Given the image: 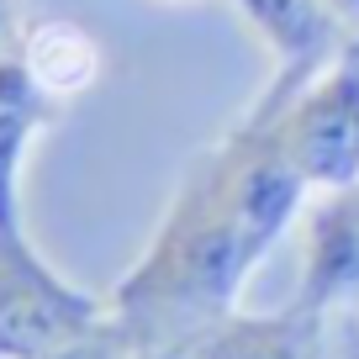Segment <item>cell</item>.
Returning a JSON list of instances; mask_svg holds the SVG:
<instances>
[{"label":"cell","instance_id":"obj_1","mask_svg":"<svg viewBox=\"0 0 359 359\" xmlns=\"http://www.w3.org/2000/svg\"><path fill=\"white\" fill-rule=\"evenodd\" d=\"M259 269L222 201L212 158L196 154L175 201L164 206L137 264L111 285V327L127 348L201 344L222 317L243 306V285Z\"/></svg>","mask_w":359,"mask_h":359},{"label":"cell","instance_id":"obj_2","mask_svg":"<svg viewBox=\"0 0 359 359\" xmlns=\"http://www.w3.org/2000/svg\"><path fill=\"white\" fill-rule=\"evenodd\" d=\"M106 327V296L69 280L32 243L27 222H0V359H53Z\"/></svg>","mask_w":359,"mask_h":359},{"label":"cell","instance_id":"obj_3","mask_svg":"<svg viewBox=\"0 0 359 359\" xmlns=\"http://www.w3.org/2000/svg\"><path fill=\"white\" fill-rule=\"evenodd\" d=\"M206 158H212V175L222 185V201L233 212L238 233H243L248 254L264 259L269 248L302 222L306 201H312V185L296 175V164L275 143V133L264 122H248V116H238L206 148Z\"/></svg>","mask_w":359,"mask_h":359},{"label":"cell","instance_id":"obj_4","mask_svg":"<svg viewBox=\"0 0 359 359\" xmlns=\"http://www.w3.org/2000/svg\"><path fill=\"white\" fill-rule=\"evenodd\" d=\"M264 127L285 148L296 175L312 185V196L354 185L359 180V37Z\"/></svg>","mask_w":359,"mask_h":359},{"label":"cell","instance_id":"obj_5","mask_svg":"<svg viewBox=\"0 0 359 359\" xmlns=\"http://www.w3.org/2000/svg\"><path fill=\"white\" fill-rule=\"evenodd\" d=\"M227 6L254 27V37L269 53V79L254 95V106L243 111V116H254V122H275V116L354 43V37L344 32V22L327 11L323 0H227Z\"/></svg>","mask_w":359,"mask_h":359},{"label":"cell","instance_id":"obj_6","mask_svg":"<svg viewBox=\"0 0 359 359\" xmlns=\"http://www.w3.org/2000/svg\"><path fill=\"white\" fill-rule=\"evenodd\" d=\"M296 227H302V280L291 302L333 317L359 296V180L317 191Z\"/></svg>","mask_w":359,"mask_h":359},{"label":"cell","instance_id":"obj_7","mask_svg":"<svg viewBox=\"0 0 359 359\" xmlns=\"http://www.w3.org/2000/svg\"><path fill=\"white\" fill-rule=\"evenodd\" d=\"M327 327H333V317L306 312L302 302H285L275 312L238 306L196 344V354L201 359H327Z\"/></svg>","mask_w":359,"mask_h":359},{"label":"cell","instance_id":"obj_8","mask_svg":"<svg viewBox=\"0 0 359 359\" xmlns=\"http://www.w3.org/2000/svg\"><path fill=\"white\" fill-rule=\"evenodd\" d=\"M64 106L48 101L22 69L16 48L0 53V222H22V175L32 143L58 122Z\"/></svg>","mask_w":359,"mask_h":359},{"label":"cell","instance_id":"obj_9","mask_svg":"<svg viewBox=\"0 0 359 359\" xmlns=\"http://www.w3.org/2000/svg\"><path fill=\"white\" fill-rule=\"evenodd\" d=\"M16 58L48 101H74L101 79V43L79 22H32L16 37Z\"/></svg>","mask_w":359,"mask_h":359},{"label":"cell","instance_id":"obj_10","mask_svg":"<svg viewBox=\"0 0 359 359\" xmlns=\"http://www.w3.org/2000/svg\"><path fill=\"white\" fill-rule=\"evenodd\" d=\"M323 6L338 16V22H344L348 37H359V0H323Z\"/></svg>","mask_w":359,"mask_h":359},{"label":"cell","instance_id":"obj_11","mask_svg":"<svg viewBox=\"0 0 359 359\" xmlns=\"http://www.w3.org/2000/svg\"><path fill=\"white\" fill-rule=\"evenodd\" d=\"M16 48V0H0V53Z\"/></svg>","mask_w":359,"mask_h":359},{"label":"cell","instance_id":"obj_12","mask_svg":"<svg viewBox=\"0 0 359 359\" xmlns=\"http://www.w3.org/2000/svg\"><path fill=\"white\" fill-rule=\"evenodd\" d=\"M116 359H127V344H122V354H116Z\"/></svg>","mask_w":359,"mask_h":359}]
</instances>
